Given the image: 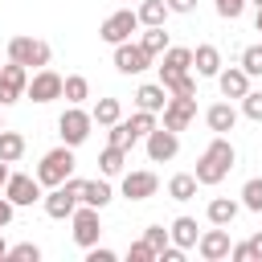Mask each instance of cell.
Here are the masks:
<instances>
[{
    "mask_svg": "<svg viewBox=\"0 0 262 262\" xmlns=\"http://www.w3.org/2000/svg\"><path fill=\"white\" fill-rule=\"evenodd\" d=\"M168 86V94H176V98H196V82L188 78V74H180V78H172V82H164Z\"/></svg>",
    "mask_w": 262,
    "mask_h": 262,
    "instance_id": "836d02e7",
    "label": "cell"
},
{
    "mask_svg": "<svg viewBox=\"0 0 262 262\" xmlns=\"http://www.w3.org/2000/svg\"><path fill=\"white\" fill-rule=\"evenodd\" d=\"M160 192V180H156V172H127L123 176V196L127 201H147V196H156Z\"/></svg>",
    "mask_w": 262,
    "mask_h": 262,
    "instance_id": "9a60e30c",
    "label": "cell"
},
{
    "mask_svg": "<svg viewBox=\"0 0 262 262\" xmlns=\"http://www.w3.org/2000/svg\"><path fill=\"white\" fill-rule=\"evenodd\" d=\"M8 258H12V262H41V246L20 242V246H12V250H8Z\"/></svg>",
    "mask_w": 262,
    "mask_h": 262,
    "instance_id": "8d00e7d4",
    "label": "cell"
},
{
    "mask_svg": "<svg viewBox=\"0 0 262 262\" xmlns=\"http://www.w3.org/2000/svg\"><path fill=\"white\" fill-rule=\"evenodd\" d=\"M164 4H168L172 12H192V8H196V0H164Z\"/></svg>",
    "mask_w": 262,
    "mask_h": 262,
    "instance_id": "ee69618b",
    "label": "cell"
},
{
    "mask_svg": "<svg viewBox=\"0 0 262 262\" xmlns=\"http://www.w3.org/2000/svg\"><path fill=\"white\" fill-rule=\"evenodd\" d=\"M147 66H151V53H147L139 41L115 45V70H119V74H143Z\"/></svg>",
    "mask_w": 262,
    "mask_h": 262,
    "instance_id": "8fae6325",
    "label": "cell"
},
{
    "mask_svg": "<svg viewBox=\"0 0 262 262\" xmlns=\"http://www.w3.org/2000/svg\"><path fill=\"white\" fill-rule=\"evenodd\" d=\"M168 196L172 201H192L196 196V172H176L168 180Z\"/></svg>",
    "mask_w": 262,
    "mask_h": 262,
    "instance_id": "d4e9b609",
    "label": "cell"
},
{
    "mask_svg": "<svg viewBox=\"0 0 262 262\" xmlns=\"http://www.w3.org/2000/svg\"><path fill=\"white\" fill-rule=\"evenodd\" d=\"M90 127H94V115L90 111H82V106H66L61 111V119H57V135H61V143H70V147H78V143H86L90 139Z\"/></svg>",
    "mask_w": 262,
    "mask_h": 262,
    "instance_id": "3957f363",
    "label": "cell"
},
{
    "mask_svg": "<svg viewBox=\"0 0 262 262\" xmlns=\"http://www.w3.org/2000/svg\"><path fill=\"white\" fill-rule=\"evenodd\" d=\"M61 98H66V102H74V106H82V102L90 98V82H86L82 74H70V78H66V90H61Z\"/></svg>",
    "mask_w": 262,
    "mask_h": 262,
    "instance_id": "f546056e",
    "label": "cell"
},
{
    "mask_svg": "<svg viewBox=\"0 0 262 262\" xmlns=\"http://www.w3.org/2000/svg\"><path fill=\"white\" fill-rule=\"evenodd\" d=\"M70 176H74V147H70V143H61V147H53V151L41 156V164H37V180H41L45 188L66 184Z\"/></svg>",
    "mask_w": 262,
    "mask_h": 262,
    "instance_id": "7a4b0ae2",
    "label": "cell"
},
{
    "mask_svg": "<svg viewBox=\"0 0 262 262\" xmlns=\"http://www.w3.org/2000/svg\"><path fill=\"white\" fill-rule=\"evenodd\" d=\"M135 12H139V25L147 29V25H164L172 8H168L164 0H139V8H135Z\"/></svg>",
    "mask_w": 262,
    "mask_h": 262,
    "instance_id": "83f0119b",
    "label": "cell"
},
{
    "mask_svg": "<svg viewBox=\"0 0 262 262\" xmlns=\"http://www.w3.org/2000/svg\"><path fill=\"white\" fill-rule=\"evenodd\" d=\"M70 225H74V242H78L82 250L98 246L102 221H98V209H94V205H78V209H74V217H70Z\"/></svg>",
    "mask_w": 262,
    "mask_h": 262,
    "instance_id": "8992f818",
    "label": "cell"
},
{
    "mask_svg": "<svg viewBox=\"0 0 262 262\" xmlns=\"http://www.w3.org/2000/svg\"><path fill=\"white\" fill-rule=\"evenodd\" d=\"M90 115H94V123H98V127H115V123L123 119V106H119V98H98Z\"/></svg>",
    "mask_w": 262,
    "mask_h": 262,
    "instance_id": "4316f807",
    "label": "cell"
},
{
    "mask_svg": "<svg viewBox=\"0 0 262 262\" xmlns=\"http://www.w3.org/2000/svg\"><path fill=\"white\" fill-rule=\"evenodd\" d=\"M242 209L262 213V176H250V180L242 184Z\"/></svg>",
    "mask_w": 262,
    "mask_h": 262,
    "instance_id": "4dcf8cb0",
    "label": "cell"
},
{
    "mask_svg": "<svg viewBox=\"0 0 262 262\" xmlns=\"http://www.w3.org/2000/svg\"><path fill=\"white\" fill-rule=\"evenodd\" d=\"M242 115L254 119V123H262V90H250V94L242 98Z\"/></svg>",
    "mask_w": 262,
    "mask_h": 262,
    "instance_id": "74e56055",
    "label": "cell"
},
{
    "mask_svg": "<svg viewBox=\"0 0 262 262\" xmlns=\"http://www.w3.org/2000/svg\"><path fill=\"white\" fill-rule=\"evenodd\" d=\"M168 233H172V242H176L180 250H192V246L201 242V229H196L192 217H176V221L168 225Z\"/></svg>",
    "mask_w": 262,
    "mask_h": 262,
    "instance_id": "7402d4cb",
    "label": "cell"
},
{
    "mask_svg": "<svg viewBox=\"0 0 262 262\" xmlns=\"http://www.w3.org/2000/svg\"><path fill=\"white\" fill-rule=\"evenodd\" d=\"M111 196H115V192H111V184H106V180H86V184H82V205L106 209V205H111Z\"/></svg>",
    "mask_w": 262,
    "mask_h": 262,
    "instance_id": "484cf974",
    "label": "cell"
},
{
    "mask_svg": "<svg viewBox=\"0 0 262 262\" xmlns=\"http://www.w3.org/2000/svg\"><path fill=\"white\" fill-rule=\"evenodd\" d=\"M135 106H139V111H156V115H160V111L168 106V86H164V82H143V86L135 90Z\"/></svg>",
    "mask_w": 262,
    "mask_h": 262,
    "instance_id": "ac0fdd59",
    "label": "cell"
},
{
    "mask_svg": "<svg viewBox=\"0 0 262 262\" xmlns=\"http://www.w3.org/2000/svg\"><path fill=\"white\" fill-rule=\"evenodd\" d=\"M143 242H147V246H151V250L160 254V250H164V246L172 242V233H168L164 225H147V229H143Z\"/></svg>",
    "mask_w": 262,
    "mask_h": 262,
    "instance_id": "d590c367",
    "label": "cell"
},
{
    "mask_svg": "<svg viewBox=\"0 0 262 262\" xmlns=\"http://www.w3.org/2000/svg\"><path fill=\"white\" fill-rule=\"evenodd\" d=\"M139 45H143L151 57H164V49H168L172 41H168V29H164V25H147L143 37H139Z\"/></svg>",
    "mask_w": 262,
    "mask_h": 262,
    "instance_id": "cb8c5ba5",
    "label": "cell"
},
{
    "mask_svg": "<svg viewBox=\"0 0 262 262\" xmlns=\"http://www.w3.org/2000/svg\"><path fill=\"white\" fill-rule=\"evenodd\" d=\"M123 164H127V147H119V143H106V147H102V156H98V168H102V176H123Z\"/></svg>",
    "mask_w": 262,
    "mask_h": 262,
    "instance_id": "603a6c76",
    "label": "cell"
},
{
    "mask_svg": "<svg viewBox=\"0 0 262 262\" xmlns=\"http://www.w3.org/2000/svg\"><path fill=\"white\" fill-rule=\"evenodd\" d=\"M237 213H242V201H233V196H213L209 201V221L213 225H233Z\"/></svg>",
    "mask_w": 262,
    "mask_h": 262,
    "instance_id": "44dd1931",
    "label": "cell"
},
{
    "mask_svg": "<svg viewBox=\"0 0 262 262\" xmlns=\"http://www.w3.org/2000/svg\"><path fill=\"white\" fill-rule=\"evenodd\" d=\"M217 86H221L225 98H246V94H250V74H246L242 66H229V70L217 74Z\"/></svg>",
    "mask_w": 262,
    "mask_h": 262,
    "instance_id": "e0dca14e",
    "label": "cell"
},
{
    "mask_svg": "<svg viewBox=\"0 0 262 262\" xmlns=\"http://www.w3.org/2000/svg\"><path fill=\"white\" fill-rule=\"evenodd\" d=\"M233 164H237L233 143H229L225 135H217V139L201 151V160H196V184H221V180L229 176Z\"/></svg>",
    "mask_w": 262,
    "mask_h": 262,
    "instance_id": "6da1fadb",
    "label": "cell"
},
{
    "mask_svg": "<svg viewBox=\"0 0 262 262\" xmlns=\"http://www.w3.org/2000/svg\"><path fill=\"white\" fill-rule=\"evenodd\" d=\"M127 262H156V250H151L147 242H131V250H127Z\"/></svg>",
    "mask_w": 262,
    "mask_h": 262,
    "instance_id": "ab89813d",
    "label": "cell"
},
{
    "mask_svg": "<svg viewBox=\"0 0 262 262\" xmlns=\"http://www.w3.org/2000/svg\"><path fill=\"white\" fill-rule=\"evenodd\" d=\"M250 250H254V262H262V233L250 237Z\"/></svg>",
    "mask_w": 262,
    "mask_h": 262,
    "instance_id": "f6af8a7d",
    "label": "cell"
},
{
    "mask_svg": "<svg viewBox=\"0 0 262 262\" xmlns=\"http://www.w3.org/2000/svg\"><path fill=\"white\" fill-rule=\"evenodd\" d=\"M41 188H45V184H41L37 176L12 172V176H8V184H4V196H8L16 209H25V205H33V201H45V196H41Z\"/></svg>",
    "mask_w": 262,
    "mask_h": 262,
    "instance_id": "9c48e42d",
    "label": "cell"
},
{
    "mask_svg": "<svg viewBox=\"0 0 262 262\" xmlns=\"http://www.w3.org/2000/svg\"><path fill=\"white\" fill-rule=\"evenodd\" d=\"M250 4H254V8H258V12H262V0H250Z\"/></svg>",
    "mask_w": 262,
    "mask_h": 262,
    "instance_id": "681fc988",
    "label": "cell"
},
{
    "mask_svg": "<svg viewBox=\"0 0 262 262\" xmlns=\"http://www.w3.org/2000/svg\"><path fill=\"white\" fill-rule=\"evenodd\" d=\"M12 213H16V205H12L8 196H0V229H8V225H12Z\"/></svg>",
    "mask_w": 262,
    "mask_h": 262,
    "instance_id": "7bdbcfd3",
    "label": "cell"
},
{
    "mask_svg": "<svg viewBox=\"0 0 262 262\" xmlns=\"http://www.w3.org/2000/svg\"><path fill=\"white\" fill-rule=\"evenodd\" d=\"M135 29H139V12H135V8H119V12H111V16L102 20L98 37H102L106 45H123V41H131Z\"/></svg>",
    "mask_w": 262,
    "mask_h": 262,
    "instance_id": "5b68a950",
    "label": "cell"
},
{
    "mask_svg": "<svg viewBox=\"0 0 262 262\" xmlns=\"http://www.w3.org/2000/svg\"><path fill=\"white\" fill-rule=\"evenodd\" d=\"M205 123H209V131L225 135V131H233V123H237V111H233L229 102H213V106L205 111Z\"/></svg>",
    "mask_w": 262,
    "mask_h": 262,
    "instance_id": "ffe728a7",
    "label": "cell"
},
{
    "mask_svg": "<svg viewBox=\"0 0 262 262\" xmlns=\"http://www.w3.org/2000/svg\"><path fill=\"white\" fill-rule=\"evenodd\" d=\"M53 57V49L41 41V37H12L8 41V61H20V66H33V70H45Z\"/></svg>",
    "mask_w": 262,
    "mask_h": 262,
    "instance_id": "277c9868",
    "label": "cell"
},
{
    "mask_svg": "<svg viewBox=\"0 0 262 262\" xmlns=\"http://www.w3.org/2000/svg\"><path fill=\"white\" fill-rule=\"evenodd\" d=\"M192 70L201 78H217L221 74V49L217 45H196L192 49Z\"/></svg>",
    "mask_w": 262,
    "mask_h": 262,
    "instance_id": "d6986e66",
    "label": "cell"
},
{
    "mask_svg": "<svg viewBox=\"0 0 262 262\" xmlns=\"http://www.w3.org/2000/svg\"><path fill=\"white\" fill-rule=\"evenodd\" d=\"M242 70H246L250 78H262V41L242 49Z\"/></svg>",
    "mask_w": 262,
    "mask_h": 262,
    "instance_id": "d6a6232c",
    "label": "cell"
},
{
    "mask_svg": "<svg viewBox=\"0 0 262 262\" xmlns=\"http://www.w3.org/2000/svg\"><path fill=\"white\" fill-rule=\"evenodd\" d=\"M8 250H12V246H8V242H4V233H0V262L8 258Z\"/></svg>",
    "mask_w": 262,
    "mask_h": 262,
    "instance_id": "7dc6e473",
    "label": "cell"
},
{
    "mask_svg": "<svg viewBox=\"0 0 262 262\" xmlns=\"http://www.w3.org/2000/svg\"><path fill=\"white\" fill-rule=\"evenodd\" d=\"M86 262H115V250H106V246H90V250H86Z\"/></svg>",
    "mask_w": 262,
    "mask_h": 262,
    "instance_id": "b9f144b4",
    "label": "cell"
},
{
    "mask_svg": "<svg viewBox=\"0 0 262 262\" xmlns=\"http://www.w3.org/2000/svg\"><path fill=\"white\" fill-rule=\"evenodd\" d=\"M229 225H213V229H205L201 233V242H196V254L205 258V262H221V258H229Z\"/></svg>",
    "mask_w": 262,
    "mask_h": 262,
    "instance_id": "7c38bea8",
    "label": "cell"
},
{
    "mask_svg": "<svg viewBox=\"0 0 262 262\" xmlns=\"http://www.w3.org/2000/svg\"><path fill=\"white\" fill-rule=\"evenodd\" d=\"M188 70H192V49L168 45V49H164V61H160V82H172V78H180V74H188Z\"/></svg>",
    "mask_w": 262,
    "mask_h": 262,
    "instance_id": "4fadbf2b",
    "label": "cell"
},
{
    "mask_svg": "<svg viewBox=\"0 0 262 262\" xmlns=\"http://www.w3.org/2000/svg\"><path fill=\"white\" fill-rule=\"evenodd\" d=\"M127 123H131V131H135V139H147V135H151V131L160 127V123H156V111H135V115H131Z\"/></svg>",
    "mask_w": 262,
    "mask_h": 262,
    "instance_id": "1f68e13d",
    "label": "cell"
},
{
    "mask_svg": "<svg viewBox=\"0 0 262 262\" xmlns=\"http://www.w3.org/2000/svg\"><path fill=\"white\" fill-rule=\"evenodd\" d=\"M20 156H25V135L20 131H0V160L16 164Z\"/></svg>",
    "mask_w": 262,
    "mask_h": 262,
    "instance_id": "f1b7e54d",
    "label": "cell"
},
{
    "mask_svg": "<svg viewBox=\"0 0 262 262\" xmlns=\"http://www.w3.org/2000/svg\"><path fill=\"white\" fill-rule=\"evenodd\" d=\"M61 90H66V78L53 74V70L45 66V70H37V74L29 78L25 98H33V102H53V98H61Z\"/></svg>",
    "mask_w": 262,
    "mask_h": 262,
    "instance_id": "ba28073f",
    "label": "cell"
},
{
    "mask_svg": "<svg viewBox=\"0 0 262 262\" xmlns=\"http://www.w3.org/2000/svg\"><path fill=\"white\" fill-rule=\"evenodd\" d=\"M0 131H4V123H0Z\"/></svg>",
    "mask_w": 262,
    "mask_h": 262,
    "instance_id": "f907efd6",
    "label": "cell"
},
{
    "mask_svg": "<svg viewBox=\"0 0 262 262\" xmlns=\"http://www.w3.org/2000/svg\"><path fill=\"white\" fill-rule=\"evenodd\" d=\"M176 151H180V131L156 127V131L147 135V160H151V164H168V160H176Z\"/></svg>",
    "mask_w": 262,
    "mask_h": 262,
    "instance_id": "30bf717a",
    "label": "cell"
},
{
    "mask_svg": "<svg viewBox=\"0 0 262 262\" xmlns=\"http://www.w3.org/2000/svg\"><path fill=\"white\" fill-rule=\"evenodd\" d=\"M8 176H12V172H8V164H4V160H0V188H4V184H8Z\"/></svg>",
    "mask_w": 262,
    "mask_h": 262,
    "instance_id": "bcb514c9",
    "label": "cell"
},
{
    "mask_svg": "<svg viewBox=\"0 0 262 262\" xmlns=\"http://www.w3.org/2000/svg\"><path fill=\"white\" fill-rule=\"evenodd\" d=\"M164 115V127H172V131H184L192 119H196V98H168V106L160 111Z\"/></svg>",
    "mask_w": 262,
    "mask_h": 262,
    "instance_id": "5bb4252c",
    "label": "cell"
},
{
    "mask_svg": "<svg viewBox=\"0 0 262 262\" xmlns=\"http://www.w3.org/2000/svg\"><path fill=\"white\" fill-rule=\"evenodd\" d=\"M246 4H250V0H217V16H225V20H237V16L246 12Z\"/></svg>",
    "mask_w": 262,
    "mask_h": 262,
    "instance_id": "f35d334b",
    "label": "cell"
},
{
    "mask_svg": "<svg viewBox=\"0 0 262 262\" xmlns=\"http://www.w3.org/2000/svg\"><path fill=\"white\" fill-rule=\"evenodd\" d=\"M111 143H119V147H135V131H131L127 119H119V123L111 127Z\"/></svg>",
    "mask_w": 262,
    "mask_h": 262,
    "instance_id": "e575fe53",
    "label": "cell"
},
{
    "mask_svg": "<svg viewBox=\"0 0 262 262\" xmlns=\"http://www.w3.org/2000/svg\"><path fill=\"white\" fill-rule=\"evenodd\" d=\"M25 90H29V66L20 61L0 66V106H12L16 98H25Z\"/></svg>",
    "mask_w": 262,
    "mask_h": 262,
    "instance_id": "52a82bcc",
    "label": "cell"
},
{
    "mask_svg": "<svg viewBox=\"0 0 262 262\" xmlns=\"http://www.w3.org/2000/svg\"><path fill=\"white\" fill-rule=\"evenodd\" d=\"M229 258H233V262H254V250H250V242H237V246H229Z\"/></svg>",
    "mask_w": 262,
    "mask_h": 262,
    "instance_id": "60d3db41",
    "label": "cell"
},
{
    "mask_svg": "<svg viewBox=\"0 0 262 262\" xmlns=\"http://www.w3.org/2000/svg\"><path fill=\"white\" fill-rule=\"evenodd\" d=\"M254 25H258V33H262V12H258V16H254Z\"/></svg>",
    "mask_w": 262,
    "mask_h": 262,
    "instance_id": "c3c4849f",
    "label": "cell"
},
{
    "mask_svg": "<svg viewBox=\"0 0 262 262\" xmlns=\"http://www.w3.org/2000/svg\"><path fill=\"white\" fill-rule=\"evenodd\" d=\"M82 201L66 188V184H57V188H49V196H45V213L53 217V221H70L74 217V209H78Z\"/></svg>",
    "mask_w": 262,
    "mask_h": 262,
    "instance_id": "2e32d148",
    "label": "cell"
}]
</instances>
